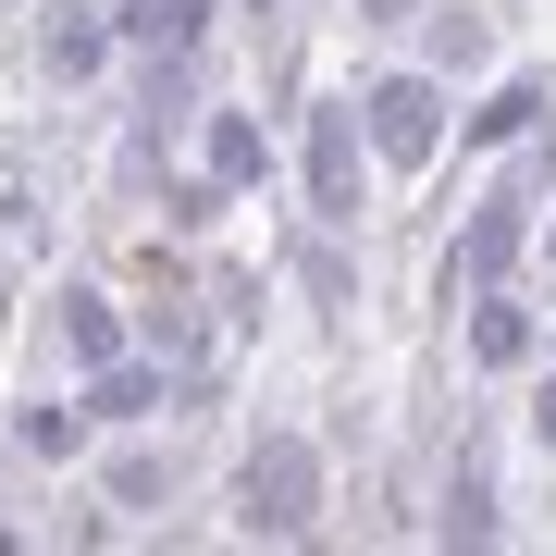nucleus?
<instances>
[{"label":"nucleus","instance_id":"5","mask_svg":"<svg viewBox=\"0 0 556 556\" xmlns=\"http://www.w3.org/2000/svg\"><path fill=\"white\" fill-rule=\"evenodd\" d=\"M495 532H507V433L495 408H470L433 470V544H495Z\"/></svg>","mask_w":556,"mask_h":556},{"label":"nucleus","instance_id":"12","mask_svg":"<svg viewBox=\"0 0 556 556\" xmlns=\"http://www.w3.org/2000/svg\"><path fill=\"white\" fill-rule=\"evenodd\" d=\"M13 457H38V470H87V457H100V408H87V383H75V396H25V408H13Z\"/></svg>","mask_w":556,"mask_h":556},{"label":"nucleus","instance_id":"6","mask_svg":"<svg viewBox=\"0 0 556 556\" xmlns=\"http://www.w3.org/2000/svg\"><path fill=\"white\" fill-rule=\"evenodd\" d=\"M544 346H556V321H544L532 298H519V285H482V298L457 309V358H470L482 383H519Z\"/></svg>","mask_w":556,"mask_h":556},{"label":"nucleus","instance_id":"13","mask_svg":"<svg viewBox=\"0 0 556 556\" xmlns=\"http://www.w3.org/2000/svg\"><path fill=\"white\" fill-rule=\"evenodd\" d=\"M87 408H100V433H137V420H161V408H174V358L124 346L112 371H87Z\"/></svg>","mask_w":556,"mask_h":556},{"label":"nucleus","instance_id":"9","mask_svg":"<svg viewBox=\"0 0 556 556\" xmlns=\"http://www.w3.org/2000/svg\"><path fill=\"white\" fill-rule=\"evenodd\" d=\"M273 112H248V100H223V87H211V100H199V174L223 186V199H260V186H273Z\"/></svg>","mask_w":556,"mask_h":556},{"label":"nucleus","instance_id":"7","mask_svg":"<svg viewBox=\"0 0 556 556\" xmlns=\"http://www.w3.org/2000/svg\"><path fill=\"white\" fill-rule=\"evenodd\" d=\"M124 346H137V309H124L112 285H87V273H62V285H50V358H62V371L87 383V371H112Z\"/></svg>","mask_w":556,"mask_h":556},{"label":"nucleus","instance_id":"17","mask_svg":"<svg viewBox=\"0 0 556 556\" xmlns=\"http://www.w3.org/2000/svg\"><path fill=\"white\" fill-rule=\"evenodd\" d=\"M519 445H532V457H556V346L519 371Z\"/></svg>","mask_w":556,"mask_h":556},{"label":"nucleus","instance_id":"3","mask_svg":"<svg viewBox=\"0 0 556 556\" xmlns=\"http://www.w3.org/2000/svg\"><path fill=\"white\" fill-rule=\"evenodd\" d=\"M285 124H298V211L358 236V211H371V124H358V87H309V100H285Z\"/></svg>","mask_w":556,"mask_h":556},{"label":"nucleus","instance_id":"1","mask_svg":"<svg viewBox=\"0 0 556 556\" xmlns=\"http://www.w3.org/2000/svg\"><path fill=\"white\" fill-rule=\"evenodd\" d=\"M544 199H556V124H544V137H519L507 174L457 211V236H445V260H433V309H470L482 285H519V273H532V223H544Z\"/></svg>","mask_w":556,"mask_h":556},{"label":"nucleus","instance_id":"2","mask_svg":"<svg viewBox=\"0 0 556 556\" xmlns=\"http://www.w3.org/2000/svg\"><path fill=\"white\" fill-rule=\"evenodd\" d=\"M321 507H334V445H321V433L273 420V433L236 445V532L248 544H309Z\"/></svg>","mask_w":556,"mask_h":556},{"label":"nucleus","instance_id":"16","mask_svg":"<svg viewBox=\"0 0 556 556\" xmlns=\"http://www.w3.org/2000/svg\"><path fill=\"white\" fill-rule=\"evenodd\" d=\"M137 346H149V358H199V346H236V334H211L199 298H149V309H137Z\"/></svg>","mask_w":556,"mask_h":556},{"label":"nucleus","instance_id":"14","mask_svg":"<svg viewBox=\"0 0 556 556\" xmlns=\"http://www.w3.org/2000/svg\"><path fill=\"white\" fill-rule=\"evenodd\" d=\"M174 482H186V457H174V445H149V420H137V433H124L112 457H100V495H112L124 519H149V507H174Z\"/></svg>","mask_w":556,"mask_h":556},{"label":"nucleus","instance_id":"20","mask_svg":"<svg viewBox=\"0 0 556 556\" xmlns=\"http://www.w3.org/2000/svg\"><path fill=\"white\" fill-rule=\"evenodd\" d=\"M532 273H544V285H556V211H544V223H532Z\"/></svg>","mask_w":556,"mask_h":556},{"label":"nucleus","instance_id":"19","mask_svg":"<svg viewBox=\"0 0 556 556\" xmlns=\"http://www.w3.org/2000/svg\"><path fill=\"white\" fill-rule=\"evenodd\" d=\"M358 25H420V0H346Z\"/></svg>","mask_w":556,"mask_h":556},{"label":"nucleus","instance_id":"4","mask_svg":"<svg viewBox=\"0 0 556 556\" xmlns=\"http://www.w3.org/2000/svg\"><path fill=\"white\" fill-rule=\"evenodd\" d=\"M358 124H371V161L383 174H433L457 149V100L433 62H383V75H358Z\"/></svg>","mask_w":556,"mask_h":556},{"label":"nucleus","instance_id":"15","mask_svg":"<svg viewBox=\"0 0 556 556\" xmlns=\"http://www.w3.org/2000/svg\"><path fill=\"white\" fill-rule=\"evenodd\" d=\"M420 62L433 75H482L495 62V13L482 0H420Z\"/></svg>","mask_w":556,"mask_h":556},{"label":"nucleus","instance_id":"11","mask_svg":"<svg viewBox=\"0 0 556 556\" xmlns=\"http://www.w3.org/2000/svg\"><path fill=\"white\" fill-rule=\"evenodd\" d=\"M112 62H124V38H112L100 0H50V13H38V75L50 87H100Z\"/></svg>","mask_w":556,"mask_h":556},{"label":"nucleus","instance_id":"8","mask_svg":"<svg viewBox=\"0 0 556 556\" xmlns=\"http://www.w3.org/2000/svg\"><path fill=\"white\" fill-rule=\"evenodd\" d=\"M544 124H556V62H507V75L457 112V149H470V161H507L519 137H544Z\"/></svg>","mask_w":556,"mask_h":556},{"label":"nucleus","instance_id":"18","mask_svg":"<svg viewBox=\"0 0 556 556\" xmlns=\"http://www.w3.org/2000/svg\"><path fill=\"white\" fill-rule=\"evenodd\" d=\"M211 298H223V334H260V273H236V260H223Z\"/></svg>","mask_w":556,"mask_h":556},{"label":"nucleus","instance_id":"10","mask_svg":"<svg viewBox=\"0 0 556 556\" xmlns=\"http://www.w3.org/2000/svg\"><path fill=\"white\" fill-rule=\"evenodd\" d=\"M273 260H285V285L309 298V321H346V309H358V248H346V223H309V211H298Z\"/></svg>","mask_w":556,"mask_h":556},{"label":"nucleus","instance_id":"22","mask_svg":"<svg viewBox=\"0 0 556 556\" xmlns=\"http://www.w3.org/2000/svg\"><path fill=\"white\" fill-rule=\"evenodd\" d=\"M0 544H25V532H13V519H0Z\"/></svg>","mask_w":556,"mask_h":556},{"label":"nucleus","instance_id":"21","mask_svg":"<svg viewBox=\"0 0 556 556\" xmlns=\"http://www.w3.org/2000/svg\"><path fill=\"white\" fill-rule=\"evenodd\" d=\"M236 25H248V38H260V25H285V0H236Z\"/></svg>","mask_w":556,"mask_h":556}]
</instances>
